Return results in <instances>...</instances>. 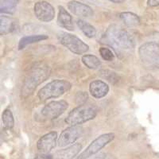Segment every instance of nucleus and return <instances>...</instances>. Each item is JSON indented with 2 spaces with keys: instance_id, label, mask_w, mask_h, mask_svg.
Listing matches in <instances>:
<instances>
[{
  "instance_id": "obj_1",
  "label": "nucleus",
  "mask_w": 159,
  "mask_h": 159,
  "mask_svg": "<svg viewBox=\"0 0 159 159\" xmlns=\"http://www.w3.org/2000/svg\"><path fill=\"white\" fill-rule=\"evenodd\" d=\"M104 40L109 45L120 49H133L134 42L129 33L116 25L109 26L104 34Z\"/></svg>"
},
{
  "instance_id": "obj_2",
  "label": "nucleus",
  "mask_w": 159,
  "mask_h": 159,
  "mask_svg": "<svg viewBox=\"0 0 159 159\" xmlns=\"http://www.w3.org/2000/svg\"><path fill=\"white\" fill-rule=\"evenodd\" d=\"M97 112L98 108L95 105H80L69 112L65 122L69 126H79L94 119Z\"/></svg>"
},
{
  "instance_id": "obj_3",
  "label": "nucleus",
  "mask_w": 159,
  "mask_h": 159,
  "mask_svg": "<svg viewBox=\"0 0 159 159\" xmlns=\"http://www.w3.org/2000/svg\"><path fill=\"white\" fill-rule=\"evenodd\" d=\"M50 75V69L47 66H37L33 68L25 79L22 93L26 96L31 94L41 83L44 82Z\"/></svg>"
},
{
  "instance_id": "obj_4",
  "label": "nucleus",
  "mask_w": 159,
  "mask_h": 159,
  "mask_svg": "<svg viewBox=\"0 0 159 159\" xmlns=\"http://www.w3.org/2000/svg\"><path fill=\"white\" fill-rule=\"evenodd\" d=\"M71 84L64 80H55L40 89L38 96L41 101L60 97L70 90Z\"/></svg>"
},
{
  "instance_id": "obj_5",
  "label": "nucleus",
  "mask_w": 159,
  "mask_h": 159,
  "mask_svg": "<svg viewBox=\"0 0 159 159\" xmlns=\"http://www.w3.org/2000/svg\"><path fill=\"white\" fill-rule=\"evenodd\" d=\"M139 55L142 63L150 69H159V44L147 42L140 46Z\"/></svg>"
},
{
  "instance_id": "obj_6",
  "label": "nucleus",
  "mask_w": 159,
  "mask_h": 159,
  "mask_svg": "<svg viewBox=\"0 0 159 159\" xmlns=\"http://www.w3.org/2000/svg\"><path fill=\"white\" fill-rule=\"evenodd\" d=\"M58 40L61 45L76 55L84 54L89 49V45L84 43L81 39L69 33H60L58 35Z\"/></svg>"
},
{
  "instance_id": "obj_7",
  "label": "nucleus",
  "mask_w": 159,
  "mask_h": 159,
  "mask_svg": "<svg viewBox=\"0 0 159 159\" xmlns=\"http://www.w3.org/2000/svg\"><path fill=\"white\" fill-rule=\"evenodd\" d=\"M114 139V133H107L99 136L95 140H93L89 147L78 156L77 159H88L92 156H94Z\"/></svg>"
},
{
  "instance_id": "obj_8",
  "label": "nucleus",
  "mask_w": 159,
  "mask_h": 159,
  "mask_svg": "<svg viewBox=\"0 0 159 159\" xmlns=\"http://www.w3.org/2000/svg\"><path fill=\"white\" fill-rule=\"evenodd\" d=\"M69 107L65 100L52 101L46 104L42 110V116L47 120H52L61 116Z\"/></svg>"
},
{
  "instance_id": "obj_9",
  "label": "nucleus",
  "mask_w": 159,
  "mask_h": 159,
  "mask_svg": "<svg viewBox=\"0 0 159 159\" xmlns=\"http://www.w3.org/2000/svg\"><path fill=\"white\" fill-rule=\"evenodd\" d=\"M83 128L79 126H70L64 130L58 137L57 145L60 147H65L74 143L83 134Z\"/></svg>"
},
{
  "instance_id": "obj_10",
  "label": "nucleus",
  "mask_w": 159,
  "mask_h": 159,
  "mask_svg": "<svg viewBox=\"0 0 159 159\" xmlns=\"http://www.w3.org/2000/svg\"><path fill=\"white\" fill-rule=\"evenodd\" d=\"M35 16L41 22H49L54 18L55 11L54 8L50 3L45 1H41L35 3L34 7Z\"/></svg>"
},
{
  "instance_id": "obj_11",
  "label": "nucleus",
  "mask_w": 159,
  "mask_h": 159,
  "mask_svg": "<svg viewBox=\"0 0 159 159\" xmlns=\"http://www.w3.org/2000/svg\"><path fill=\"white\" fill-rule=\"evenodd\" d=\"M57 133L55 131L49 132L42 136L38 141V150L44 154H49V152L56 147L57 143Z\"/></svg>"
},
{
  "instance_id": "obj_12",
  "label": "nucleus",
  "mask_w": 159,
  "mask_h": 159,
  "mask_svg": "<svg viewBox=\"0 0 159 159\" xmlns=\"http://www.w3.org/2000/svg\"><path fill=\"white\" fill-rule=\"evenodd\" d=\"M68 9L71 12L78 17L88 18L93 15L92 9L86 4L80 2L78 1H70L68 3Z\"/></svg>"
},
{
  "instance_id": "obj_13",
  "label": "nucleus",
  "mask_w": 159,
  "mask_h": 159,
  "mask_svg": "<svg viewBox=\"0 0 159 159\" xmlns=\"http://www.w3.org/2000/svg\"><path fill=\"white\" fill-rule=\"evenodd\" d=\"M89 91L93 97L96 99H101L105 96H107L108 93L109 86L105 82L96 80L90 84Z\"/></svg>"
},
{
  "instance_id": "obj_14",
  "label": "nucleus",
  "mask_w": 159,
  "mask_h": 159,
  "mask_svg": "<svg viewBox=\"0 0 159 159\" xmlns=\"http://www.w3.org/2000/svg\"><path fill=\"white\" fill-rule=\"evenodd\" d=\"M59 12L57 16V25L67 30L72 31L74 30V25L72 23V18L69 12L63 7L59 6Z\"/></svg>"
},
{
  "instance_id": "obj_15",
  "label": "nucleus",
  "mask_w": 159,
  "mask_h": 159,
  "mask_svg": "<svg viewBox=\"0 0 159 159\" xmlns=\"http://www.w3.org/2000/svg\"><path fill=\"white\" fill-rule=\"evenodd\" d=\"M82 149V145L76 143L71 147H67L57 152L56 159H72L75 156L77 155Z\"/></svg>"
},
{
  "instance_id": "obj_16",
  "label": "nucleus",
  "mask_w": 159,
  "mask_h": 159,
  "mask_svg": "<svg viewBox=\"0 0 159 159\" xmlns=\"http://www.w3.org/2000/svg\"><path fill=\"white\" fill-rule=\"evenodd\" d=\"M49 37L45 34H35L31 35V36H25L22 38L20 39L19 42H18V49H24L26 45H30V44L35 43V42H41L43 40L48 39Z\"/></svg>"
},
{
  "instance_id": "obj_17",
  "label": "nucleus",
  "mask_w": 159,
  "mask_h": 159,
  "mask_svg": "<svg viewBox=\"0 0 159 159\" xmlns=\"http://www.w3.org/2000/svg\"><path fill=\"white\" fill-rule=\"evenodd\" d=\"M119 17L123 23L127 26H136L140 24V19L139 16L134 13L123 12L119 15Z\"/></svg>"
},
{
  "instance_id": "obj_18",
  "label": "nucleus",
  "mask_w": 159,
  "mask_h": 159,
  "mask_svg": "<svg viewBox=\"0 0 159 159\" xmlns=\"http://www.w3.org/2000/svg\"><path fill=\"white\" fill-rule=\"evenodd\" d=\"M78 27L80 28V30L84 33V34L89 38H94L96 34V30L95 29V27L92 25L89 24V22H85L82 19L77 20Z\"/></svg>"
},
{
  "instance_id": "obj_19",
  "label": "nucleus",
  "mask_w": 159,
  "mask_h": 159,
  "mask_svg": "<svg viewBox=\"0 0 159 159\" xmlns=\"http://www.w3.org/2000/svg\"><path fill=\"white\" fill-rule=\"evenodd\" d=\"M84 65L90 69H97L101 65V61L97 57L92 54L84 55L81 58Z\"/></svg>"
},
{
  "instance_id": "obj_20",
  "label": "nucleus",
  "mask_w": 159,
  "mask_h": 159,
  "mask_svg": "<svg viewBox=\"0 0 159 159\" xmlns=\"http://www.w3.org/2000/svg\"><path fill=\"white\" fill-rule=\"evenodd\" d=\"M14 30V21L7 16H1L0 18V34L6 35Z\"/></svg>"
},
{
  "instance_id": "obj_21",
  "label": "nucleus",
  "mask_w": 159,
  "mask_h": 159,
  "mask_svg": "<svg viewBox=\"0 0 159 159\" xmlns=\"http://www.w3.org/2000/svg\"><path fill=\"white\" fill-rule=\"evenodd\" d=\"M19 0H0V11L1 13L12 14L15 11Z\"/></svg>"
},
{
  "instance_id": "obj_22",
  "label": "nucleus",
  "mask_w": 159,
  "mask_h": 159,
  "mask_svg": "<svg viewBox=\"0 0 159 159\" xmlns=\"http://www.w3.org/2000/svg\"><path fill=\"white\" fill-rule=\"evenodd\" d=\"M2 120L3 123L4 127L6 129L11 130L14 127L15 124V120H14V116H13L12 112L10 109H6L2 113Z\"/></svg>"
},
{
  "instance_id": "obj_23",
  "label": "nucleus",
  "mask_w": 159,
  "mask_h": 159,
  "mask_svg": "<svg viewBox=\"0 0 159 159\" xmlns=\"http://www.w3.org/2000/svg\"><path fill=\"white\" fill-rule=\"evenodd\" d=\"M99 54L103 60L107 61H112L115 59V55L111 50L108 48L101 47L99 49Z\"/></svg>"
},
{
  "instance_id": "obj_24",
  "label": "nucleus",
  "mask_w": 159,
  "mask_h": 159,
  "mask_svg": "<svg viewBox=\"0 0 159 159\" xmlns=\"http://www.w3.org/2000/svg\"><path fill=\"white\" fill-rule=\"evenodd\" d=\"M88 98H89V95H88L87 92H78L75 96V101L78 106H80V105L85 104Z\"/></svg>"
},
{
  "instance_id": "obj_25",
  "label": "nucleus",
  "mask_w": 159,
  "mask_h": 159,
  "mask_svg": "<svg viewBox=\"0 0 159 159\" xmlns=\"http://www.w3.org/2000/svg\"><path fill=\"white\" fill-rule=\"evenodd\" d=\"M34 159H52V155L42 153V154H39V155L36 156Z\"/></svg>"
},
{
  "instance_id": "obj_26",
  "label": "nucleus",
  "mask_w": 159,
  "mask_h": 159,
  "mask_svg": "<svg viewBox=\"0 0 159 159\" xmlns=\"http://www.w3.org/2000/svg\"><path fill=\"white\" fill-rule=\"evenodd\" d=\"M148 5L150 7H157L159 6V0H148Z\"/></svg>"
},
{
  "instance_id": "obj_27",
  "label": "nucleus",
  "mask_w": 159,
  "mask_h": 159,
  "mask_svg": "<svg viewBox=\"0 0 159 159\" xmlns=\"http://www.w3.org/2000/svg\"><path fill=\"white\" fill-rule=\"evenodd\" d=\"M111 2H116V3H122L125 1V0H109Z\"/></svg>"
},
{
  "instance_id": "obj_28",
  "label": "nucleus",
  "mask_w": 159,
  "mask_h": 159,
  "mask_svg": "<svg viewBox=\"0 0 159 159\" xmlns=\"http://www.w3.org/2000/svg\"><path fill=\"white\" fill-rule=\"evenodd\" d=\"M103 159H116V158H115V157H108V158H105V157H103Z\"/></svg>"
}]
</instances>
